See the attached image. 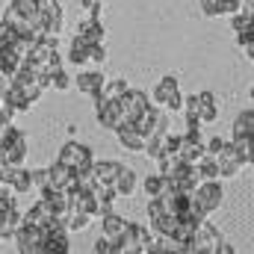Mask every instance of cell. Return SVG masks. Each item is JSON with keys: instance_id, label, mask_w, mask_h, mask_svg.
<instances>
[{"instance_id": "d6a6232c", "label": "cell", "mask_w": 254, "mask_h": 254, "mask_svg": "<svg viewBox=\"0 0 254 254\" xmlns=\"http://www.w3.org/2000/svg\"><path fill=\"white\" fill-rule=\"evenodd\" d=\"M48 86H54V89L65 92V89H71V77H68V74H65L63 68H60V71H54V74L48 77Z\"/></svg>"}, {"instance_id": "83f0119b", "label": "cell", "mask_w": 254, "mask_h": 254, "mask_svg": "<svg viewBox=\"0 0 254 254\" xmlns=\"http://www.w3.org/2000/svg\"><path fill=\"white\" fill-rule=\"evenodd\" d=\"M21 63H24V60H21L12 48H3V51H0V77H6V80H9V77L21 68Z\"/></svg>"}, {"instance_id": "f546056e", "label": "cell", "mask_w": 254, "mask_h": 254, "mask_svg": "<svg viewBox=\"0 0 254 254\" xmlns=\"http://www.w3.org/2000/svg\"><path fill=\"white\" fill-rule=\"evenodd\" d=\"M195 172H198V178H201V181H219V166H216V160H213V157H207V154L195 163Z\"/></svg>"}, {"instance_id": "7402d4cb", "label": "cell", "mask_w": 254, "mask_h": 254, "mask_svg": "<svg viewBox=\"0 0 254 254\" xmlns=\"http://www.w3.org/2000/svg\"><path fill=\"white\" fill-rule=\"evenodd\" d=\"M175 157H178L181 163H187V166H195V163L204 157V142H190V139L181 136V148H178Z\"/></svg>"}, {"instance_id": "9a60e30c", "label": "cell", "mask_w": 254, "mask_h": 254, "mask_svg": "<svg viewBox=\"0 0 254 254\" xmlns=\"http://www.w3.org/2000/svg\"><path fill=\"white\" fill-rule=\"evenodd\" d=\"M74 39H80L86 45H104V24L98 18H86V21L77 24V36Z\"/></svg>"}, {"instance_id": "603a6c76", "label": "cell", "mask_w": 254, "mask_h": 254, "mask_svg": "<svg viewBox=\"0 0 254 254\" xmlns=\"http://www.w3.org/2000/svg\"><path fill=\"white\" fill-rule=\"evenodd\" d=\"M45 172H48V187H51V190H60V192H63L65 187H68V181L74 178V172H68L63 163H54V166L45 169Z\"/></svg>"}, {"instance_id": "d4e9b609", "label": "cell", "mask_w": 254, "mask_h": 254, "mask_svg": "<svg viewBox=\"0 0 254 254\" xmlns=\"http://www.w3.org/2000/svg\"><path fill=\"white\" fill-rule=\"evenodd\" d=\"M63 225H65V231H71V234H80V231H86V228L92 225V216H86V213H80V210L68 207V213H65Z\"/></svg>"}, {"instance_id": "b9f144b4", "label": "cell", "mask_w": 254, "mask_h": 254, "mask_svg": "<svg viewBox=\"0 0 254 254\" xmlns=\"http://www.w3.org/2000/svg\"><path fill=\"white\" fill-rule=\"evenodd\" d=\"M95 254H116V249H113V243H110V240H104V237H101V240L95 243Z\"/></svg>"}, {"instance_id": "3957f363", "label": "cell", "mask_w": 254, "mask_h": 254, "mask_svg": "<svg viewBox=\"0 0 254 254\" xmlns=\"http://www.w3.org/2000/svg\"><path fill=\"white\" fill-rule=\"evenodd\" d=\"M57 163H63L68 172H89L92 169V163H95V157H92V148H86V145H80V142H65L63 151H60V157H57Z\"/></svg>"}, {"instance_id": "9c48e42d", "label": "cell", "mask_w": 254, "mask_h": 254, "mask_svg": "<svg viewBox=\"0 0 254 254\" xmlns=\"http://www.w3.org/2000/svg\"><path fill=\"white\" fill-rule=\"evenodd\" d=\"M133 127L145 136V139H151V136H160V133H166V127H169V122H166V113L160 110V107H148L136 122H133Z\"/></svg>"}, {"instance_id": "6da1fadb", "label": "cell", "mask_w": 254, "mask_h": 254, "mask_svg": "<svg viewBox=\"0 0 254 254\" xmlns=\"http://www.w3.org/2000/svg\"><path fill=\"white\" fill-rule=\"evenodd\" d=\"M3 24H9L18 36H45L36 0H12L3 12Z\"/></svg>"}, {"instance_id": "7a4b0ae2", "label": "cell", "mask_w": 254, "mask_h": 254, "mask_svg": "<svg viewBox=\"0 0 254 254\" xmlns=\"http://www.w3.org/2000/svg\"><path fill=\"white\" fill-rule=\"evenodd\" d=\"M0 154L9 166H21L24 163V154H27V136L18 130V127L6 125L0 130Z\"/></svg>"}, {"instance_id": "5b68a950", "label": "cell", "mask_w": 254, "mask_h": 254, "mask_svg": "<svg viewBox=\"0 0 254 254\" xmlns=\"http://www.w3.org/2000/svg\"><path fill=\"white\" fill-rule=\"evenodd\" d=\"M222 198H225V192H222V184H219V181H201V184L195 187V192H192V201H195V207L201 210L204 219H207L213 210H219Z\"/></svg>"}, {"instance_id": "ac0fdd59", "label": "cell", "mask_w": 254, "mask_h": 254, "mask_svg": "<svg viewBox=\"0 0 254 254\" xmlns=\"http://www.w3.org/2000/svg\"><path fill=\"white\" fill-rule=\"evenodd\" d=\"M98 219H101V237L110 240V243L127 228V219H122L119 213H104V216H98Z\"/></svg>"}, {"instance_id": "2e32d148", "label": "cell", "mask_w": 254, "mask_h": 254, "mask_svg": "<svg viewBox=\"0 0 254 254\" xmlns=\"http://www.w3.org/2000/svg\"><path fill=\"white\" fill-rule=\"evenodd\" d=\"M3 107H6L12 116H18V113H27L33 104L27 101V95H24L18 86H12V83H9V86H6V92H3Z\"/></svg>"}, {"instance_id": "4316f807", "label": "cell", "mask_w": 254, "mask_h": 254, "mask_svg": "<svg viewBox=\"0 0 254 254\" xmlns=\"http://www.w3.org/2000/svg\"><path fill=\"white\" fill-rule=\"evenodd\" d=\"M30 190H33V175H30L24 166H18L12 184H9V192H12V195H27Z\"/></svg>"}, {"instance_id": "4dcf8cb0", "label": "cell", "mask_w": 254, "mask_h": 254, "mask_svg": "<svg viewBox=\"0 0 254 254\" xmlns=\"http://www.w3.org/2000/svg\"><path fill=\"white\" fill-rule=\"evenodd\" d=\"M89 48H92V45H86V42H80V39H71V48H68V63L86 65V63H89Z\"/></svg>"}, {"instance_id": "30bf717a", "label": "cell", "mask_w": 254, "mask_h": 254, "mask_svg": "<svg viewBox=\"0 0 254 254\" xmlns=\"http://www.w3.org/2000/svg\"><path fill=\"white\" fill-rule=\"evenodd\" d=\"M169 184L175 187V192H181V195H192L195 187L201 184V178H198V172H195V166H187V163H181L172 175H169Z\"/></svg>"}, {"instance_id": "ee69618b", "label": "cell", "mask_w": 254, "mask_h": 254, "mask_svg": "<svg viewBox=\"0 0 254 254\" xmlns=\"http://www.w3.org/2000/svg\"><path fill=\"white\" fill-rule=\"evenodd\" d=\"M213 254H237V252H234V246H228V243H222V246H219V249H216Z\"/></svg>"}, {"instance_id": "7c38bea8", "label": "cell", "mask_w": 254, "mask_h": 254, "mask_svg": "<svg viewBox=\"0 0 254 254\" xmlns=\"http://www.w3.org/2000/svg\"><path fill=\"white\" fill-rule=\"evenodd\" d=\"M95 116H98L101 127H107V130H119L122 127V122H119V104L116 101L95 98Z\"/></svg>"}, {"instance_id": "d6986e66", "label": "cell", "mask_w": 254, "mask_h": 254, "mask_svg": "<svg viewBox=\"0 0 254 254\" xmlns=\"http://www.w3.org/2000/svg\"><path fill=\"white\" fill-rule=\"evenodd\" d=\"M252 130H254V113H252V107H249V110H243V113L237 116L231 142H249V139H252Z\"/></svg>"}, {"instance_id": "ffe728a7", "label": "cell", "mask_w": 254, "mask_h": 254, "mask_svg": "<svg viewBox=\"0 0 254 254\" xmlns=\"http://www.w3.org/2000/svg\"><path fill=\"white\" fill-rule=\"evenodd\" d=\"M116 133H119V142L125 145V151H136V154H139V151H145V136H142L133 125L119 127Z\"/></svg>"}, {"instance_id": "f35d334b", "label": "cell", "mask_w": 254, "mask_h": 254, "mask_svg": "<svg viewBox=\"0 0 254 254\" xmlns=\"http://www.w3.org/2000/svg\"><path fill=\"white\" fill-rule=\"evenodd\" d=\"M83 9H89V18L101 21V0H83Z\"/></svg>"}, {"instance_id": "ab89813d", "label": "cell", "mask_w": 254, "mask_h": 254, "mask_svg": "<svg viewBox=\"0 0 254 254\" xmlns=\"http://www.w3.org/2000/svg\"><path fill=\"white\" fill-rule=\"evenodd\" d=\"M30 175H33V187H39V190L48 187V172H45V169H36V172H30Z\"/></svg>"}, {"instance_id": "5bb4252c", "label": "cell", "mask_w": 254, "mask_h": 254, "mask_svg": "<svg viewBox=\"0 0 254 254\" xmlns=\"http://www.w3.org/2000/svg\"><path fill=\"white\" fill-rule=\"evenodd\" d=\"M195 113H198V122H201V125L216 122V119H219L216 95H213V92H201V95H195Z\"/></svg>"}, {"instance_id": "e575fe53", "label": "cell", "mask_w": 254, "mask_h": 254, "mask_svg": "<svg viewBox=\"0 0 254 254\" xmlns=\"http://www.w3.org/2000/svg\"><path fill=\"white\" fill-rule=\"evenodd\" d=\"M201 3V12L207 18H219L222 15V0H198Z\"/></svg>"}, {"instance_id": "60d3db41", "label": "cell", "mask_w": 254, "mask_h": 254, "mask_svg": "<svg viewBox=\"0 0 254 254\" xmlns=\"http://www.w3.org/2000/svg\"><path fill=\"white\" fill-rule=\"evenodd\" d=\"M15 169H18V166H3V169H0V184H3V187H9V184H12Z\"/></svg>"}, {"instance_id": "4fadbf2b", "label": "cell", "mask_w": 254, "mask_h": 254, "mask_svg": "<svg viewBox=\"0 0 254 254\" xmlns=\"http://www.w3.org/2000/svg\"><path fill=\"white\" fill-rule=\"evenodd\" d=\"M104 74L101 71H83V74H77V80L71 83V86H77V92H83V95H89V98H98L101 95V89H104Z\"/></svg>"}, {"instance_id": "d590c367", "label": "cell", "mask_w": 254, "mask_h": 254, "mask_svg": "<svg viewBox=\"0 0 254 254\" xmlns=\"http://www.w3.org/2000/svg\"><path fill=\"white\" fill-rule=\"evenodd\" d=\"M15 36H18V33H15L9 24H3V21H0V51H3V48H12Z\"/></svg>"}, {"instance_id": "7bdbcfd3", "label": "cell", "mask_w": 254, "mask_h": 254, "mask_svg": "<svg viewBox=\"0 0 254 254\" xmlns=\"http://www.w3.org/2000/svg\"><path fill=\"white\" fill-rule=\"evenodd\" d=\"M6 125H12V113H9L6 107H0V130H3Z\"/></svg>"}, {"instance_id": "52a82bcc", "label": "cell", "mask_w": 254, "mask_h": 254, "mask_svg": "<svg viewBox=\"0 0 254 254\" xmlns=\"http://www.w3.org/2000/svg\"><path fill=\"white\" fill-rule=\"evenodd\" d=\"M36 9H39V15H42V30H45V36L57 39V36L63 33V6H60L57 0H36Z\"/></svg>"}, {"instance_id": "44dd1931", "label": "cell", "mask_w": 254, "mask_h": 254, "mask_svg": "<svg viewBox=\"0 0 254 254\" xmlns=\"http://www.w3.org/2000/svg\"><path fill=\"white\" fill-rule=\"evenodd\" d=\"M42 254H71V246H68V231L45 234V243H42Z\"/></svg>"}, {"instance_id": "1f68e13d", "label": "cell", "mask_w": 254, "mask_h": 254, "mask_svg": "<svg viewBox=\"0 0 254 254\" xmlns=\"http://www.w3.org/2000/svg\"><path fill=\"white\" fill-rule=\"evenodd\" d=\"M142 190H145V198L151 201V198H160L163 190H166V178L163 175H148L145 181H142Z\"/></svg>"}, {"instance_id": "484cf974", "label": "cell", "mask_w": 254, "mask_h": 254, "mask_svg": "<svg viewBox=\"0 0 254 254\" xmlns=\"http://www.w3.org/2000/svg\"><path fill=\"white\" fill-rule=\"evenodd\" d=\"M175 225H178V219H175V216L160 213V216H154V219H151V234H154V237H172V234H175Z\"/></svg>"}, {"instance_id": "8992f818", "label": "cell", "mask_w": 254, "mask_h": 254, "mask_svg": "<svg viewBox=\"0 0 254 254\" xmlns=\"http://www.w3.org/2000/svg\"><path fill=\"white\" fill-rule=\"evenodd\" d=\"M154 104H160V110H172L178 113L181 104H184V95H181V86H178V77H163L154 89Z\"/></svg>"}, {"instance_id": "f6af8a7d", "label": "cell", "mask_w": 254, "mask_h": 254, "mask_svg": "<svg viewBox=\"0 0 254 254\" xmlns=\"http://www.w3.org/2000/svg\"><path fill=\"white\" fill-rule=\"evenodd\" d=\"M3 166H9V163H6V160H3V154H0V169H3Z\"/></svg>"}, {"instance_id": "8fae6325", "label": "cell", "mask_w": 254, "mask_h": 254, "mask_svg": "<svg viewBox=\"0 0 254 254\" xmlns=\"http://www.w3.org/2000/svg\"><path fill=\"white\" fill-rule=\"evenodd\" d=\"M216 166H219V178H237V175H240L243 160H240V154L234 151V145H231V142H225L222 154L216 157Z\"/></svg>"}, {"instance_id": "277c9868", "label": "cell", "mask_w": 254, "mask_h": 254, "mask_svg": "<svg viewBox=\"0 0 254 254\" xmlns=\"http://www.w3.org/2000/svg\"><path fill=\"white\" fill-rule=\"evenodd\" d=\"M116 104H119V122H122V127L133 125V122H136L148 107H151L148 95H145V92H139V89H127Z\"/></svg>"}, {"instance_id": "74e56055", "label": "cell", "mask_w": 254, "mask_h": 254, "mask_svg": "<svg viewBox=\"0 0 254 254\" xmlns=\"http://www.w3.org/2000/svg\"><path fill=\"white\" fill-rule=\"evenodd\" d=\"M104 60H107V51H104V45H92V48H89V63L104 65Z\"/></svg>"}, {"instance_id": "cb8c5ba5", "label": "cell", "mask_w": 254, "mask_h": 254, "mask_svg": "<svg viewBox=\"0 0 254 254\" xmlns=\"http://www.w3.org/2000/svg\"><path fill=\"white\" fill-rule=\"evenodd\" d=\"M110 187H113V192H116V195H125V198H127V195H133V192H136V175H133L130 169H125V166H122V172L116 175V181H113Z\"/></svg>"}, {"instance_id": "ba28073f", "label": "cell", "mask_w": 254, "mask_h": 254, "mask_svg": "<svg viewBox=\"0 0 254 254\" xmlns=\"http://www.w3.org/2000/svg\"><path fill=\"white\" fill-rule=\"evenodd\" d=\"M15 243H18V252L21 254H42V243H45V234H42V228H36V225H27V222H21L18 228H15Z\"/></svg>"}, {"instance_id": "e0dca14e", "label": "cell", "mask_w": 254, "mask_h": 254, "mask_svg": "<svg viewBox=\"0 0 254 254\" xmlns=\"http://www.w3.org/2000/svg\"><path fill=\"white\" fill-rule=\"evenodd\" d=\"M92 178H95V184H101V187H110L113 181H116V175L122 172V163H116V160H104V163H92Z\"/></svg>"}, {"instance_id": "f1b7e54d", "label": "cell", "mask_w": 254, "mask_h": 254, "mask_svg": "<svg viewBox=\"0 0 254 254\" xmlns=\"http://www.w3.org/2000/svg\"><path fill=\"white\" fill-rule=\"evenodd\" d=\"M127 89H130V86H127V80H122V77H116V80H104V89H101L98 98H104V101H119Z\"/></svg>"}, {"instance_id": "836d02e7", "label": "cell", "mask_w": 254, "mask_h": 254, "mask_svg": "<svg viewBox=\"0 0 254 254\" xmlns=\"http://www.w3.org/2000/svg\"><path fill=\"white\" fill-rule=\"evenodd\" d=\"M231 24H234V33H246V30H252V15L237 12V15H231Z\"/></svg>"}, {"instance_id": "8d00e7d4", "label": "cell", "mask_w": 254, "mask_h": 254, "mask_svg": "<svg viewBox=\"0 0 254 254\" xmlns=\"http://www.w3.org/2000/svg\"><path fill=\"white\" fill-rule=\"evenodd\" d=\"M237 45H240V48H246V57H254V45H252V30H246V33H237Z\"/></svg>"}]
</instances>
